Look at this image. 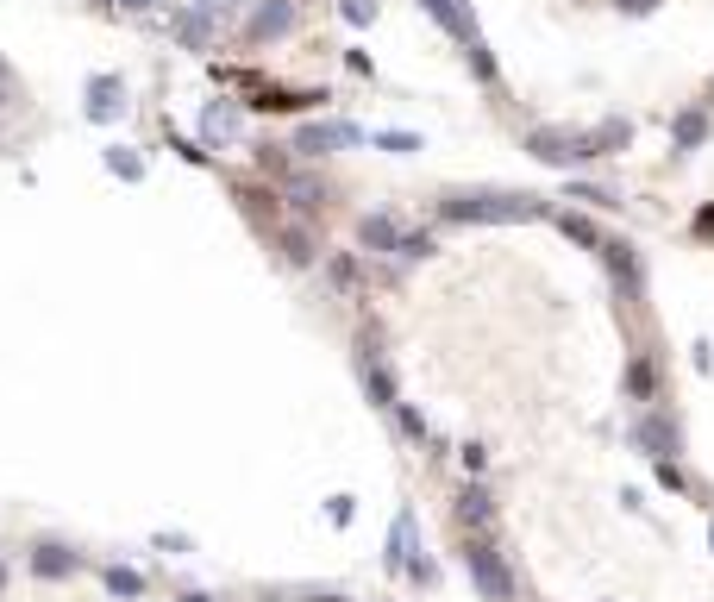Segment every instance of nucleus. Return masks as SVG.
Here are the masks:
<instances>
[{
	"label": "nucleus",
	"instance_id": "obj_1",
	"mask_svg": "<svg viewBox=\"0 0 714 602\" xmlns=\"http://www.w3.org/2000/svg\"><path fill=\"white\" fill-rule=\"evenodd\" d=\"M552 207L539 195H514V189H458L439 201V220H458V226H502V220H545Z\"/></svg>",
	"mask_w": 714,
	"mask_h": 602
},
{
	"label": "nucleus",
	"instance_id": "obj_2",
	"mask_svg": "<svg viewBox=\"0 0 714 602\" xmlns=\"http://www.w3.org/2000/svg\"><path fill=\"white\" fill-rule=\"evenodd\" d=\"M383 565H389V571H401V577H414V584H433V577H439V565L420 552V521H414V508H395Z\"/></svg>",
	"mask_w": 714,
	"mask_h": 602
},
{
	"label": "nucleus",
	"instance_id": "obj_3",
	"mask_svg": "<svg viewBox=\"0 0 714 602\" xmlns=\"http://www.w3.org/2000/svg\"><path fill=\"white\" fill-rule=\"evenodd\" d=\"M420 7H426V13H433L439 26L451 32V38L464 44V57H470V69H476V76H483V82H495V57H489L483 32H476V13L464 7V0H420Z\"/></svg>",
	"mask_w": 714,
	"mask_h": 602
},
{
	"label": "nucleus",
	"instance_id": "obj_4",
	"mask_svg": "<svg viewBox=\"0 0 714 602\" xmlns=\"http://www.w3.org/2000/svg\"><path fill=\"white\" fill-rule=\"evenodd\" d=\"M464 571H470V584L483 590V602H514V571L502 565V552H495L483 534L464 540Z\"/></svg>",
	"mask_w": 714,
	"mask_h": 602
},
{
	"label": "nucleus",
	"instance_id": "obj_5",
	"mask_svg": "<svg viewBox=\"0 0 714 602\" xmlns=\"http://www.w3.org/2000/svg\"><path fill=\"white\" fill-rule=\"evenodd\" d=\"M527 151L539 157V164H552V170H570V164H589V157H595L589 132H564V126H539L527 138Z\"/></svg>",
	"mask_w": 714,
	"mask_h": 602
},
{
	"label": "nucleus",
	"instance_id": "obj_6",
	"mask_svg": "<svg viewBox=\"0 0 714 602\" xmlns=\"http://www.w3.org/2000/svg\"><path fill=\"white\" fill-rule=\"evenodd\" d=\"M351 145H364V126H351V120H326V126H301L295 132L301 157H326V151H351Z\"/></svg>",
	"mask_w": 714,
	"mask_h": 602
},
{
	"label": "nucleus",
	"instance_id": "obj_7",
	"mask_svg": "<svg viewBox=\"0 0 714 602\" xmlns=\"http://www.w3.org/2000/svg\"><path fill=\"white\" fill-rule=\"evenodd\" d=\"M295 32V0H257V13L245 19V38L251 44H276Z\"/></svg>",
	"mask_w": 714,
	"mask_h": 602
},
{
	"label": "nucleus",
	"instance_id": "obj_8",
	"mask_svg": "<svg viewBox=\"0 0 714 602\" xmlns=\"http://www.w3.org/2000/svg\"><path fill=\"white\" fill-rule=\"evenodd\" d=\"M633 446L646 452V458H677L683 452L677 421H671V414H639V421H633Z\"/></svg>",
	"mask_w": 714,
	"mask_h": 602
},
{
	"label": "nucleus",
	"instance_id": "obj_9",
	"mask_svg": "<svg viewBox=\"0 0 714 602\" xmlns=\"http://www.w3.org/2000/svg\"><path fill=\"white\" fill-rule=\"evenodd\" d=\"M357 239H364V251L401 258V245H408V226H401L395 214H364V220H357Z\"/></svg>",
	"mask_w": 714,
	"mask_h": 602
},
{
	"label": "nucleus",
	"instance_id": "obj_10",
	"mask_svg": "<svg viewBox=\"0 0 714 602\" xmlns=\"http://www.w3.org/2000/svg\"><path fill=\"white\" fill-rule=\"evenodd\" d=\"M82 113H88V120H119V113H126V82H119V76H94Z\"/></svg>",
	"mask_w": 714,
	"mask_h": 602
},
{
	"label": "nucleus",
	"instance_id": "obj_11",
	"mask_svg": "<svg viewBox=\"0 0 714 602\" xmlns=\"http://www.w3.org/2000/svg\"><path fill=\"white\" fill-rule=\"evenodd\" d=\"M238 132H245V126H238V101H207L201 107V138H207V145H232Z\"/></svg>",
	"mask_w": 714,
	"mask_h": 602
},
{
	"label": "nucleus",
	"instance_id": "obj_12",
	"mask_svg": "<svg viewBox=\"0 0 714 602\" xmlns=\"http://www.w3.org/2000/svg\"><path fill=\"white\" fill-rule=\"evenodd\" d=\"M458 521L470 527V534H489V527H495V502H489V490H476V483H470V490L458 496Z\"/></svg>",
	"mask_w": 714,
	"mask_h": 602
},
{
	"label": "nucleus",
	"instance_id": "obj_13",
	"mask_svg": "<svg viewBox=\"0 0 714 602\" xmlns=\"http://www.w3.org/2000/svg\"><path fill=\"white\" fill-rule=\"evenodd\" d=\"M602 264L614 270V283H621L627 295L639 289V258H633V245H621V239H608V245H602Z\"/></svg>",
	"mask_w": 714,
	"mask_h": 602
},
{
	"label": "nucleus",
	"instance_id": "obj_14",
	"mask_svg": "<svg viewBox=\"0 0 714 602\" xmlns=\"http://www.w3.org/2000/svg\"><path fill=\"white\" fill-rule=\"evenodd\" d=\"M364 389H370V402H376V408H389V414L401 408V396H395V377H389L383 364H376V352H364Z\"/></svg>",
	"mask_w": 714,
	"mask_h": 602
},
{
	"label": "nucleus",
	"instance_id": "obj_15",
	"mask_svg": "<svg viewBox=\"0 0 714 602\" xmlns=\"http://www.w3.org/2000/svg\"><path fill=\"white\" fill-rule=\"evenodd\" d=\"M213 32H220V19H207V13H195V7H188V13L176 19V38H182V51H207V44H213Z\"/></svg>",
	"mask_w": 714,
	"mask_h": 602
},
{
	"label": "nucleus",
	"instance_id": "obj_16",
	"mask_svg": "<svg viewBox=\"0 0 714 602\" xmlns=\"http://www.w3.org/2000/svg\"><path fill=\"white\" fill-rule=\"evenodd\" d=\"M702 138H708V113H702V107H683L677 120H671V145H677V151H696Z\"/></svg>",
	"mask_w": 714,
	"mask_h": 602
},
{
	"label": "nucleus",
	"instance_id": "obj_17",
	"mask_svg": "<svg viewBox=\"0 0 714 602\" xmlns=\"http://www.w3.org/2000/svg\"><path fill=\"white\" fill-rule=\"evenodd\" d=\"M101 584H107V596H119V602H138V596H145V577H138L132 565H101Z\"/></svg>",
	"mask_w": 714,
	"mask_h": 602
},
{
	"label": "nucleus",
	"instance_id": "obj_18",
	"mask_svg": "<svg viewBox=\"0 0 714 602\" xmlns=\"http://www.w3.org/2000/svg\"><path fill=\"white\" fill-rule=\"evenodd\" d=\"M289 207H301V214H320V207H326V182H320V176H289Z\"/></svg>",
	"mask_w": 714,
	"mask_h": 602
},
{
	"label": "nucleus",
	"instance_id": "obj_19",
	"mask_svg": "<svg viewBox=\"0 0 714 602\" xmlns=\"http://www.w3.org/2000/svg\"><path fill=\"white\" fill-rule=\"evenodd\" d=\"M627 396H633V402H658V370H652V358H633V364H627Z\"/></svg>",
	"mask_w": 714,
	"mask_h": 602
},
{
	"label": "nucleus",
	"instance_id": "obj_20",
	"mask_svg": "<svg viewBox=\"0 0 714 602\" xmlns=\"http://www.w3.org/2000/svg\"><path fill=\"white\" fill-rule=\"evenodd\" d=\"M32 571L38 577H69V571H76V552H69V546H38L32 552Z\"/></svg>",
	"mask_w": 714,
	"mask_h": 602
},
{
	"label": "nucleus",
	"instance_id": "obj_21",
	"mask_svg": "<svg viewBox=\"0 0 714 602\" xmlns=\"http://www.w3.org/2000/svg\"><path fill=\"white\" fill-rule=\"evenodd\" d=\"M627 138H633V126H627V120H602V126L589 132V145H595V157H614V151L627 145Z\"/></svg>",
	"mask_w": 714,
	"mask_h": 602
},
{
	"label": "nucleus",
	"instance_id": "obj_22",
	"mask_svg": "<svg viewBox=\"0 0 714 602\" xmlns=\"http://www.w3.org/2000/svg\"><path fill=\"white\" fill-rule=\"evenodd\" d=\"M107 170H113L119 182H145V157H138L132 145H113V151H107Z\"/></svg>",
	"mask_w": 714,
	"mask_h": 602
},
{
	"label": "nucleus",
	"instance_id": "obj_23",
	"mask_svg": "<svg viewBox=\"0 0 714 602\" xmlns=\"http://www.w3.org/2000/svg\"><path fill=\"white\" fill-rule=\"evenodd\" d=\"M558 226H564V233H570V239H577V245H589V251H602V245H608V239H602V233H595V226H589L583 214H558Z\"/></svg>",
	"mask_w": 714,
	"mask_h": 602
},
{
	"label": "nucleus",
	"instance_id": "obj_24",
	"mask_svg": "<svg viewBox=\"0 0 714 602\" xmlns=\"http://www.w3.org/2000/svg\"><path fill=\"white\" fill-rule=\"evenodd\" d=\"M282 258H289V264H314V239H307L301 226H289V233H282Z\"/></svg>",
	"mask_w": 714,
	"mask_h": 602
},
{
	"label": "nucleus",
	"instance_id": "obj_25",
	"mask_svg": "<svg viewBox=\"0 0 714 602\" xmlns=\"http://www.w3.org/2000/svg\"><path fill=\"white\" fill-rule=\"evenodd\" d=\"M188 7H195V13H207V19H220V26H226V19H238V13H245V0H188Z\"/></svg>",
	"mask_w": 714,
	"mask_h": 602
},
{
	"label": "nucleus",
	"instance_id": "obj_26",
	"mask_svg": "<svg viewBox=\"0 0 714 602\" xmlns=\"http://www.w3.org/2000/svg\"><path fill=\"white\" fill-rule=\"evenodd\" d=\"M376 145L395 151V157H408V151H420V138H414V132H376Z\"/></svg>",
	"mask_w": 714,
	"mask_h": 602
},
{
	"label": "nucleus",
	"instance_id": "obj_27",
	"mask_svg": "<svg viewBox=\"0 0 714 602\" xmlns=\"http://www.w3.org/2000/svg\"><path fill=\"white\" fill-rule=\"evenodd\" d=\"M570 201H589V207H614V189H595V182H577Z\"/></svg>",
	"mask_w": 714,
	"mask_h": 602
},
{
	"label": "nucleus",
	"instance_id": "obj_28",
	"mask_svg": "<svg viewBox=\"0 0 714 602\" xmlns=\"http://www.w3.org/2000/svg\"><path fill=\"white\" fill-rule=\"evenodd\" d=\"M339 13L351 19V26H370V19H376V0H339Z\"/></svg>",
	"mask_w": 714,
	"mask_h": 602
},
{
	"label": "nucleus",
	"instance_id": "obj_29",
	"mask_svg": "<svg viewBox=\"0 0 714 602\" xmlns=\"http://www.w3.org/2000/svg\"><path fill=\"white\" fill-rule=\"evenodd\" d=\"M395 427H401V433H408V439H426V421H420V414H414L408 402H401V408H395Z\"/></svg>",
	"mask_w": 714,
	"mask_h": 602
},
{
	"label": "nucleus",
	"instance_id": "obj_30",
	"mask_svg": "<svg viewBox=\"0 0 714 602\" xmlns=\"http://www.w3.org/2000/svg\"><path fill=\"white\" fill-rule=\"evenodd\" d=\"M332 283H339V289H357V264H351V258H332Z\"/></svg>",
	"mask_w": 714,
	"mask_h": 602
},
{
	"label": "nucleus",
	"instance_id": "obj_31",
	"mask_svg": "<svg viewBox=\"0 0 714 602\" xmlns=\"http://www.w3.org/2000/svg\"><path fill=\"white\" fill-rule=\"evenodd\" d=\"M658 483H664V490H683V471H677V458H658Z\"/></svg>",
	"mask_w": 714,
	"mask_h": 602
},
{
	"label": "nucleus",
	"instance_id": "obj_32",
	"mask_svg": "<svg viewBox=\"0 0 714 602\" xmlns=\"http://www.w3.org/2000/svg\"><path fill=\"white\" fill-rule=\"evenodd\" d=\"M351 515H357L351 496H332V502H326V521H351Z\"/></svg>",
	"mask_w": 714,
	"mask_h": 602
},
{
	"label": "nucleus",
	"instance_id": "obj_33",
	"mask_svg": "<svg viewBox=\"0 0 714 602\" xmlns=\"http://www.w3.org/2000/svg\"><path fill=\"white\" fill-rule=\"evenodd\" d=\"M614 7H621L627 19H639V13H652V7H664V0H614Z\"/></svg>",
	"mask_w": 714,
	"mask_h": 602
},
{
	"label": "nucleus",
	"instance_id": "obj_34",
	"mask_svg": "<svg viewBox=\"0 0 714 602\" xmlns=\"http://www.w3.org/2000/svg\"><path fill=\"white\" fill-rule=\"evenodd\" d=\"M301 602H351V596H339V590H307Z\"/></svg>",
	"mask_w": 714,
	"mask_h": 602
},
{
	"label": "nucleus",
	"instance_id": "obj_35",
	"mask_svg": "<svg viewBox=\"0 0 714 602\" xmlns=\"http://www.w3.org/2000/svg\"><path fill=\"white\" fill-rule=\"evenodd\" d=\"M119 7H132V13H151V7H157V0H119Z\"/></svg>",
	"mask_w": 714,
	"mask_h": 602
},
{
	"label": "nucleus",
	"instance_id": "obj_36",
	"mask_svg": "<svg viewBox=\"0 0 714 602\" xmlns=\"http://www.w3.org/2000/svg\"><path fill=\"white\" fill-rule=\"evenodd\" d=\"M182 602H213V596L207 590H182Z\"/></svg>",
	"mask_w": 714,
	"mask_h": 602
},
{
	"label": "nucleus",
	"instance_id": "obj_37",
	"mask_svg": "<svg viewBox=\"0 0 714 602\" xmlns=\"http://www.w3.org/2000/svg\"><path fill=\"white\" fill-rule=\"evenodd\" d=\"M0 590H7V565H0Z\"/></svg>",
	"mask_w": 714,
	"mask_h": 602
},
{
	"label": "nucleus",
	"instance_id": "obj_38",
	"mask_svg": "<svg viewBox=\"0 0 714 602\" xmlns=\"http://www.w3.org/2000/svg\"><path fill=\"white\" fill-rule=\"evenodd\" d=\"M708 540H714V527H708Z\"/></svg>",
	"mask_w": 714,
	"mask_h": 602
}]
</instances>
